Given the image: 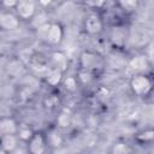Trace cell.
I'll return each mask as SVG.
<instances>
[{"instance_id": "6da1fadb", "label": "cell", "mask_w": 154, "mask_h": 154, "mask_svg": "<svg viewBox=\"0 0 154 154\" xmlns=\"http://www.w3.org/2000/svg\"><path fill=\"white\" fill-rule=\"evenodd\" d=\"M106 69V59L96 51L84 49L78 55V70L87 71L94 76H99Z\"/></svg>"}, {"instance_id": "7a4b0ae2", "label": "cell", "mask_w": 154, "mask_h": 154, "mask_svg": "<svg viewBox=\"0 0 154 154\" xmlns=\"http://www.w3.org/2000/svg\"><path fill=\"white\" fill-rule=\"evenodd\" d=\"M153 77L149 72L134 73L129 79L131 93L137 97H148L153 91Z\"/></svg>"}, {"instance_id": "3957f363", "label": "cell", "mask_w": 154, "mask_h": 154, "mask_svg": "<svg viewBox=\"0 0 154 154\" xmlns=\"http://www.w3.org/2000/svg\"><path fill=\"white\" fill-rule=\"evenodd\" d=\"M37 35L51 46H58L61 43L65 30L60 22H49L46 25L36 30Z\"/></svg>"}, {"instance_id": "277c9868", "label": "cell", "mask_w": 154, "mask_h": 154, "mask_svg": "<svg viewBox=\"0 0 154 154\" xmlns=\"http://www.w3.org/2000/svg\"><path fill=\"white\" fill-rule=\"evenodd\" d=\"M83 29L89 36H99L105 29V24L102 22L100 12L97 11L88 12L83 19Z\"/></svg>"}, {"instance_id": "5b68a950", "label": "cell", "mask_w": 154, "mask_h": 154, "mask_svg": "<svg viewBox=\"0 0 154 154\" xmlns=\"http://www.w3.org/2000/svg\"><path fill=\"white\" fill-rule=\"evenodd\" d=\"M25 144L28 154H48L49 152L43 130H35L32 136Z\"/></svg>"}, {"instance_id": "8992f818", "label": "cell", "mask_w": 154, "mask_h": 154, "mask_svg": "<svg viewBox=\"0 0 154 154\" xmlns=\"http://www.w3.org/2000/svg\"><path fill=\"white\" fill-rule=\"evenodd\" d=\"M37 2L31 1V0H22L17 1V5L14 7V14L18 17L19 20H25L30 22L35 14L38 12L37 11Z\"/></svg>"}, {"instance_id": "52a82bcc", "label": "cell", "mask_w": 154, "mask_h": 154, "mask_svg": "<svg viewBox=\"0 0 154 154\" xmlns=\"http://www.w3.org/2000/svg\"><path fill=\"white\" fill-rule=\"evenodd\" d=\"M45 136H46V141H47V144L49 147V150L61 149L64 147L65 137L58 126L52 125L51 128L45 130Z\"/></svg>"}, {"instance_id": "ba28073f", "label": "cell", "mask_w": 154, "mask_h": 154, "mask_svg": "<svg viewBox=\"0 0 154 154\" xmlns=\"http://www.w3.org/2000/svg\"><path fill=\"white\" fill-rule=\"evenodd\" d=\"M48 61V67L49 69H55V70H60L61 72H66L67 66H69V59L66 57V54L61 51H54L51 53L49 58L47 59Z\"/></svg>"}, {"instance_id": "9c48e42d", "label": "cell", "mask_w": 154, "mask_h": 154, "mask_svg": "<svg viewBox=\"0 0 154 154\" xmlns=\"http://www.w3.org/2000/svg\"><path fill=\"white\" fill-rule=\"evenodd\" d=\"M126 37H128V35H126V30H125L124 25H117V26L111 28L109 42L116 49L124 48V46L126 43Z\"/></svg>"}, {"instance_id": "30bf717a", "label": "cell", "mask_w": 154, "mask_h": 154, "mask_svg": "<svg viewBox=\"0 0 154 154\" xmlns=\"http://www.w3.org/2000/svg\"><path fill=\"white\" fill-rule=\"evenodd\" d=\"M20 141L17 135H0L1 154H12L19 146Z\"/></svg>"}, {"instance_id": "8fae6325", "label": "cell", "mask_w": 154, "mask_h": 154, "mask_svg": "<svg viewBox=\"0 0 154 154\" xmlns=\"http://www.w3.org/2000/svg\"><path fill=\"white\" fill-rule=\"evenodd\" d=\"M20 20L14 14V12H2L0 13V29L2 30H14L19 26Z\"/></svg>"}, {"instance_id": "7c38bea8", "label": "cell", "mask_w": 154, "mask_h": 154, "mask_svg": "<svg viewBox=\"0 0 154 154\" xmlns=\"http://www.w3.org/2000/svg\"><path fill=\"white\" fill-rule=\"evenodd\" d=\"M19 124L12 117L0 118V135H17Z\"/></svg>"}, {"instance_id": "4fadbf2b", "label": "cell", "mask_w": 154, "mask_h": 154, "mask_svg": "<svg viewBox=\"0 0 154 154\" xmlns=\"http://www.w3.org/2000/svg\"><path fill=\"white\" fill-rule=\"evenodd\" d=\"M64 76H65V73L61 72L60 70L48 69V71L45 75V82L51 88H58L59 85H61L63 79H64Z\"/></svg>"}, {"instance_id": "5bb4252c", "label": "cell", "mask_w": 154, "mask_h": 154, "mask_svg": "<svg viewBox=\"0 0 154 154\" xmlns=\"http://www.w3.org/2000/svg\"><path fill=\"white\" fill-rule=\"evenodd\" d=\"M108 154H134V148L129 142L117 140L111 144Z\"/></svg>"}, {"instance_id": "9a60e30c", "label": "cell", "mask_w": 154, "mask_h": 154, "mask_svg": "<svg viewBox=\"0 0 154 154\" xmlns=\"http://www.w3.org/2000/svg\"><path fill=\"white\" fill-rule=\"evenodd\" d=\"M129 66L135 71V73H142V72L147 73V70L150 66V63L146 55H137V57H134V59H131Z\"/></svg>"}, {"instance_id": "2e32d148", "label": "cell", "mask_w": 154, "mask_h": 154, "mask_svg": "<svg viewBox=\"0 0 154 154\" xmlns=\"http://www.w3.org/2000/svg\"><path fill=\"white\" fill-rule=\"evenodd\" d=\"M154 141V130L153 128H146L136 132L135 135V142L141 146H149Z\"/></svg>"}, {"instance_id": "e0dca14e", "label": "cell", "mask_w": 154, "mask_h": 154, "mask_svg": "<svg viewBox=\"0 0 154 154\" xmlns=\"http://www.w3.org/2000/svg\"><path fill=\"white\" fill-rule=\"evenodd\" d=\"M34 131H35V130L31 129L29 125H26V124H19L18 131H17V136H18V138H19L20 142L26 143V142L30 140V137L32 136Z\"/></svg>"}, {"instance_id": "ac0fdd59", "label": "cell", "mask_w": 154, "mask_h": 154, "mask_svg": "<svg viewBox=\"0 0 154 154\" xmlns=\"http://www.w3.org/2000/svg\"><path fill=\"white\" fill-rule=\"evenodd\" d=\"M60 105V96L57 93H49L43 99V106L48 109H54Z\"/></svg>"}, {"instance_id": "d6986e66", "label": "cell", "mask_w": 154, "mask_h": 154, "mask_svg": "<svg viewBox=\"0 0 154 154\" xmlns=\"http://www.w3.org/2000/svg\"><path fill=\"white\" fill-rule=\"evenodd\" d=\"M61 85L69 93H75L77 90V88L79 87L76 76H64V79H63Z\"/></svg>"}, {"instance_id": "ffe728a7", "label": "cell", "mask_w": 154, "mask_h": 154, "mask_svg": "<svg viewBox=\"0 0 154 154\" xmlns=\"http://www.w3.org/2000/svg\"><path fill=\"white\" fill-rule=\"evenodd\" d=\"M47 23H49V20H48V16H47L43 11H42V12H37V13L35 14V17L30 20V24L32 25V28H34L35 30L40 29L41 26L46 25Z\"/></svg>"}, {"instance_id": "44dd1931", "label": "cell", "mask_w": 154, "mask_h": 154, "mask_svg": "<svg viewBox=\"0 0 154 154\" xmlns=\"http://www.w3.org/2000/svg\"><path fill=\"white\" fill-rule=\"evenodd\" d=\"M96 76L87 72V71H83V70H78L77 71V75H76V78L78 81V84L79 85H88L90 84L94 79H95Z\"/></svg>"}, {"instance_id": "7402d4cb", "label": "cell", "mask_w": 154, "mask_h": 154, "mask_svg": "<svg viewBox=\"0 0 154 154\" xmlns=\"http://www.w3.org/2000/svg\"><path fill=\"white\" fill-rule=\"evenodd\" d=\"M117 7L120 10L122 13H130V12H134L137 6H138V2L137 1H119L116 4Z\"/></svg>"}, {"instance_id": "603a6c76", "label": "cell", "mask_w": 154, "mask_h": 154, "mask_svg": "<svg viewBox=\"0 0 154 154\" xmlns=\"http://www.w3.org/2000/svg\"><path fill=\"white\" fill-rule=\"evenodd\" d=\"M69 124H70V117H69V114L61 113V114L58 117V119H57V125H55V126H58V128L60 129V128H66V126H69Z\"/></svg>"}, {"instance_id": "cb8c5ba5", "label": "cell", "mask_w": 154, "mask_h": 154, "mask_svg": "<svg viewBox=\"0 0 154 154\" xmlns=\"http://www.w3.org/2000/svg\"><path fill=\"white\" fill-rule=\"evenodd\" d=\"M1 5L6 7L5 10H14V7L17 5V1H10V2L8 1H4V2H1Z\"/></svg>"}]
</instances>
